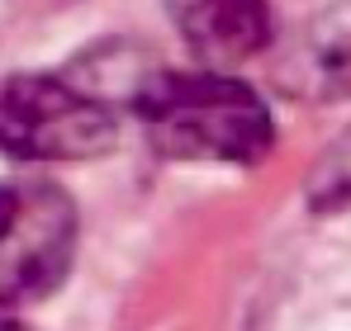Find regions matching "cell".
<instances>
[{
	"mask_svg": "<svg viewBox=\"0 0 351 331\" xmlns=\"http://www.w3.org/2000/svg\"><path fill=\"white\" fill-rule=\"evenodd\" d=\"M147 137L176 161L252 166L276 142L266 100L223 71H162L133 95Z\"/></svg>",
	"mask_w": 351,
	"mask_h": 331,
	"instance_id": "6da1fadb",
	"label": "cell"
},
{
	"mask_svg": "<svg viewBox=\"0 0 351 331\" xmlns=\"http://www.w3.org/2000/svg\"><path fill=\"white\" fill-rule=\"evenodd\" d=\"M119 137L114 109L71 76L0 81V152L19 161H90Z\"/></svg>",
	"mask_w": 351,
	"mask_h": 331,
	"instance_id": "7a4b0ae2",
	"label": "cell"
},
{
	"mask_svg": "<svg viewBox=\"0 0 351 331\" xmlns=\"http://www.w3.org/2000/svg\"><path fill=\"white\" fill-rule=\"evenodd\" d=\"M76 204L53 180H0V298H43L76 256Z\"/></svg>",
	"mask_w": 351,
	"mask_h": 331,
	"instance_id": "3957f363",
	"label": "cell"
},
{
	"mask_svg": "<svg viewBox=\"0 0 351 331\" xmlns=\"http://www.w3.org/2000/svg\"><path fill=\"white\" fill-rule=\"evenodd\" d=\"M180 38L204 57L214 71L247 62L271 38V5L266 0H167Z\"/></svg>",
	"mask_w": 351,
	"mask_h": 331,
	"instance_id": "277c9868",
	"label": "cell"
},
{
	"mask_svg": "<svg viewBox=\"0 0 351 331\" xmlns=\"http://www.w3.org/2000/svg\"><path fill=\"white\" fill-rule=\"evenodd\" d=\"M304 62H308V76L332 90V95H351V0L328 10L308 43H304Z\"/></svg>",
	"mask_w": 351,
	"mask_h": 331,
	"instance_id": "5b68a950",
	"label": "cell"
},
{
	"mask_svg": "<svg viewBox=\"0 0 351 331\" xmlns=\"http://www.w3.org/2000/svg\"><path fill=\"white\" fill-rule=\"evenodd\" d=\"M0 331H19V313H14V303H5V298H0Z\"/></svg>",
	"mask_w": 351,
	"mask_h": 331,
	"instance_id": "8992f818",
	"label": "cell"
},
{
	"mask_svg": "<svg viewBox=\"0 0 351 331\" xmlns=\"http://www.w3.org/2000/svg\"><path fill=\"white\" fill-rule=\"evenodd\" d=\"M342 185L351 189V142H347V161H342Z\"/></svg>",
	"mask_w": 351,
	"mask_h": 331,
	"instance_id": "52a82bcc",
	"label": "cell"
}]
</instances>
